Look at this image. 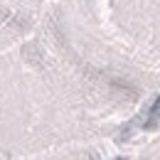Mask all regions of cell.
<instances>
[{"label": "cell", "mask_w": 160, "mask_h": 160, "mask_svg": "<svg viewBox=\"0 0 160 160\" xmlns=\"http://www.w3.org/2000/svg\"><path fill=\"white\" fill-rule=\"evenodd\" d=\"M148 101L84 62L40 22L0 52V160L128 140Z\"/></svg>", "instance_id": "6da1fadb"}, {"label": "cell", "mask_w": 160, "mask_h": 160, "mask_svg": "<svg viewBox=\"0 0 160 160\" xmlns=\"http://www.w3.org/2000/svg\"><path fill=\"white\" fill-rule=\"evenodd\" d=\"M42 22L84 62L150 103L160 94V0H57Z\"/></svg>", "instance_id": "7a4b0ae2"}, {"label": "cell", "mask_w": 160, "mask_h": 160, "mask_svg": "<svg viewBox=\"0 0 160 160\" xmlns=\"http://www.w3.org/2000/svg\"><path fill=\"white\" fill-rule=\"evenodd\" d=\"M57 0H0V52L35 32Z\"/></svg>", "instance_id": "3957f363"}, {"label": "cell", "mask_w": 160, "mask_h": 160, "mask_svg": "<svg viewBox=\"0 0 160 160\" xmlns=\"http://www.w3.org/2000/svg\"><path fill=\"white\" fill-rule=\"evenodd\" d=\"M133 140V148L118 160H160V123L150 133H143Z\"/></svg>", "instance_id": "277c9868"}, {"label": "cell", "mask_w": 160, "mask_h": 160, "mask_svg": "<svg viewBox=\"0 0 160 160\" xmlns=\"http://www.w3.org/2000/svg\"><path fill=\"white\" fill-rule=\"evenodd\" d=\"M22 160H103V148L101 145H81V148H67V150H54L35 158Z\"/></svg>", "instance_id": "5b68a950"}, {"label": "cell", "mask_w": 160, "mask_h": 160, "mask_svg": "<svg viewBox=\"0 0 160 160\" xmlns=\"http://www.w3.org/2000/svg\"><path fill=\"white\" fill-rule=\"evenodd\" d=\"M158 123H160V94H158V99L150 103V108L143 113V118L138 121V126L133 128V133H131V138H128V140L138 138V136H143V133H150Z\"/></svg>", "instance_id": "8992f818"}]
</instances>
